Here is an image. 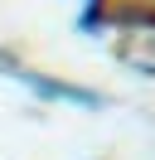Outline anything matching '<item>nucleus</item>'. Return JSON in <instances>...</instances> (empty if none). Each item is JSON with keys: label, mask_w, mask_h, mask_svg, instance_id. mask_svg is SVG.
Here are the masks:
<instances>
[{"label": "nucleus", "mask_w": 155, "mask_h": 160, "mask_svg": "<svg viewBox=\"0 0 155 160\" xmlns=\"http://www.w3.org/2000/svg\"><path fill=\"white\" fill-rule=\"evenodd\" d=\"M116 15V53L121 63L155 78V10H112Z\"/></svg>", "instance_id": "nucleus-1"}, {"label": "nucleus", "mask_w": 155, "mask_h": 160, "mask_svg": "<svg viewBox=\"0 0 155 160\" xmlns=\"http://www.w3.org/2000/svg\"><path fill=\"white\" fill-rule=\"evenodd\" d=\"M112 10H155V0H107Z\"/></svg>", "instance_id": "nucleus-2"}]
</instances>
